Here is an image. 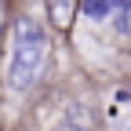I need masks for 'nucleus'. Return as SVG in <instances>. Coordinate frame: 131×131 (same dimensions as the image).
<instances>
[{"label": "nucleus", "instance_id": "nucleus-1", "mask_svg": "<svg viewBox=\"0 0 131 131\" xmlns=\"http://www.w3.org/2000/svg\"><path fill=\"white\" fill-rule=\"evenodd\" d=\"M47 69V33L37 18L15 22V44H11V66H7V84L15 91L37 88V80Z\"/></svg>", "mask_w": 131, "mask_h": 131}, {"label": "nucleus", "instance_id": "nucleus-2", "mask_svg": "<svg viewBox=\"0 0 131 131\" xmlns=\"http://www.w3.org/2000/svg\"><path fill=\"white\" fill-rule=\"evenodd\" d=\"M77 11H80V0H47V18H51V26L62 29V33L73 26Z\"/></svg>", "mask_w": 131, "mask_h": 131}, {"label": "nucleus", "instance_id": "nucleus-3", "mask_svg": "<svg viewBox=\"0 0 131 131\" xmlns=\"http://www.w3.org/2000/svg\"><path fill=\"white\" fill-rule=\"evenodd\" d=\"M124 7H127V0H80V11L88 18H109V15L124 18Z\"/></svg>", "mask_w": 131, "mask_h": 131}, {"label": "nucleus", "instance_id": "nucleus-4", "mask_svg": "<svg viewBox=\"0 0 131 131\" xmlns=\"http://www.w3.org/2000/svg\"><path fill=\"white\" fill-rule=\"evenodd\" d=\"M55 131H95V127H91V117H88V109L73 106V109H66V117L55 124Z\"/></svg>", "mask_w": 131, "mask_h": 131}]
</instances>
